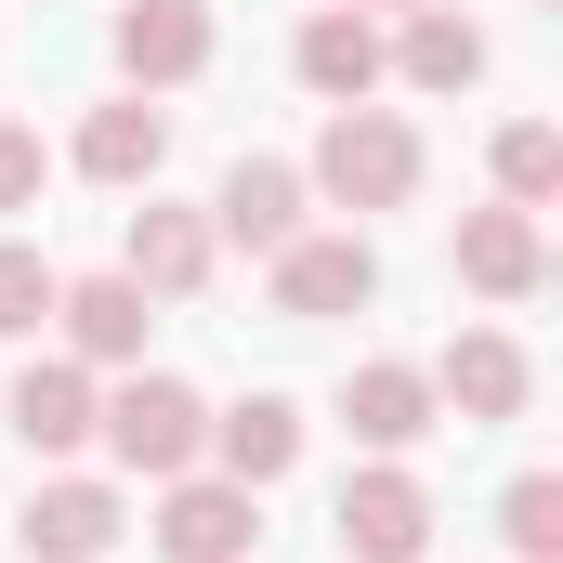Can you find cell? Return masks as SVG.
I'll list each match as a JSON object with an SVG mask.
<instances>
[{
    "instance_id": "obj_23",
    "label": "cell",
    "mask_w": 563,
    "mask_h": 563,
    "mask_svg": "<svg viewBox=\"0 0 563 563\" xmlns=\"http://www.w3.org/2000/svg\"><path fill=\"white\" fill-rule=\"evenodd\" d=\"M354 13H407V0H354Z\"/></svg>"
},
{
    "instance_id": "obj_15",
    "label": "cell",
    "mask_w": 563,
    "mask_h": 563,
    "mask_svg": "<svg viewBox=\"0 0 563 563\" xmlns=\"http://www.w3.org/2000/svg\"><path fill=\"white\" fill-rule=\"evenodd\" d=\"M551 276V236H538V210H459V288H485V301H525V288Z\"/></svg>"
},
{
    "instance_id": "obj_14",
    "label": "cell",
    "mask_w": 563,
    "mask_h": 563,
    "mask_svg": "<svg viewBox=\"0 0 563 563\" xmlns=\"http://www.w3.org/2000/svg\"><path fill=\"white\" fill-rule=\"evenodd\" d=\"M79 170H92V184H119V197H144V184L170 170V106H157V92L92 106V119H79Z\"/></svg>"
},
{
    "instance_id": "obj_17",
    "label": "cell",
    "mask_w": 563,
    "mask_h": 563,
    "mask_svg": "<svg viewBox=\"0 0 563 563\" xmlns=\"http://www.w3.org/2000/svg\"><path fill=\"white\" fill-rule=\"evenodd\" d=\"M341 432H354L367 459H407V445L432 432V380H420V367H394V354L354 367V380H341Z\"/></svg>"
},
{
    "instance_id": "obj_22",
    "label": "cell",
    "mask_w": 563,
    "mask_h": 563,
    "mask_svg": "<svg viewBox=\"0 0 563 563\" xmlns=\"http://www.w3.org/2000/svg\"><path fill=\"white\" fill-rule=\"evenodd\" d=\"M40 184H53V157L26 119H0V210H40Z\"/></svg>"
},
{
    "instance_id": "obj_12",
    "label": "cell",
    "mask_w": 563,
    "mask_h": 563,
    "mask_svg": "<svg viewBox=\"0 0 563 563\" xmlns=\"http://www.w3.org/2000/svg\"><path fill=\"white\" fill-rule=\"evenodd\" d=\"M0 420H13L26 459H79L92 420H106V394H92V367H79V354H53V367H26V380H13V407H0Z\"/></svg>"
},
{
    "instance_id": "obj_10",
    "label": "cell",
    "mask_w": 563,
    "mask_h": 563,
    "mask_svg": "<svg viewBox=\"0 0 563 563\" xmlns=\"http://www.w3.org/2000/svg\"><path fill=\"white\" fill-rule=\"evenodd\" d=\"M132 538V511H119V485H92V472H53L40 498H26V563H106Z\"/></svg>"
},
{
    "instance_id": "obj_21",
    "label": "cell",
    "mask_w": 563,
    "mask_h": 563,
    "mask_svg": "<svg viewBox=\"0 0 563 563\" xmlns=\"http://www.w3.org/2000/svg\"><path fill=\"white\" fill-rule=\"evenodd\" d=\"M53 263H40V250H26V236H0V341H40V328H53Z\"/></svg>"
},
{
    "instance_id": "obj_18",
    "label": "cell",
    "mask_w": 563,
    "mask_h": 563,
    "mask_svg": "<svg viewBox=\"0 0 563 563\" xmlns=\"http://www.w3.org/2000/svg\"><path fill=\"white\" fill-rule=\"evenodd\" d=\"M210 459H223V485H250V498H263L288 459H301V407H288V394H250V407H223V420H210Z\"/></svg>"
},
{
    "instance_id": "obj_20",
    "label": "cell",
    "mask_w": 563,
    "mask_h": 563,
    "mask_svg": "<svg viewBox=\"0 0 563 563\" xmlns=\"http://www.w3.org/2000/svg\"><path fill=\"white\" fill-rule=\"evenodd\" d=\"M498 538L525 563H563V472H511V498H498Z\"/></svg>"
},
{
    "instance_id": "obj_9",
    "label": "cell",
    "mask_w": 563,
    "mask_h": 563,
    "mask_svg": "<svg viewBox=\"0 0 563 563\" xmlns=\"http://www.w3.org/2000/svg\"><path fill=\"white\" fill-rule=\"evenodd\" d=\"M420 380H432V407H459V420L485 432V420H525V380H538V367H525L511 328H459L445 367H420Z\"/></svg>"
},
{
    "instance_id": "obj_16",
    "label": "cell",
    "mask_w": 563,
    "mask_h": 563,
    "mask_svg": "<svg viewBox=\"0 0 563 563\" xmlns=\"http://www.w3.org/2000/svg\"><path fill=\"white\" fill-rule=\"evenodd\" d=\"M380 53H394V79H407V92H472V79H485V26H472V13H445V0H407V26H394Z\"/></svg>"
},
{
    "instance_id": "obj_8",
    "label": "cell",
    "mask_w": 563,
    "mask_h": 563,
    "mask_svg": "<svg viewBox=\"0 0 563 563\" xmlns=\"http://www.w3.org/2000/svg\"><path fill=\"white\" fill-rule=\"evenodd\" d=\"M367 301H380V250L367 236H314L301 223L276 250V314H367Z\"/></svg>"
},
{
    "instance_id": "obj_5",
    "label": "cell",
    "mask_w": 563,
    "mask_h": 563,
    "mask_svg": "<svg viewBox=\"0 0 563 563\" xmlns=\"http://www.w3.org/2000/svg\"><path fill=\"white\" fill-rule=\"evenodd\" d=\"M210 263H223V236H210V210H170V197L144 184L132 236H119V276H132L144 301H197V288H210Z\"/></svg>"
},
{
    "instance_id": "obj_7",
    "label": "cell",
    "mask_w": 563,
    "mask_h": 563,
    "mask_svg": "<svg viewBox=\"0 0 563 563\" xmlns=\"http://www.w3.org/2000/svg\"><path fill=\"white\" fill-rule=\"evenodd\" d=\"M288 66H301V92H314V106H367V92L394 79V53H380V13H354V0H328V13L288 40Z\"/></svg>"
},
{
    "instance_id": "obj_4",
    "label": "cell",
    "mask_w": 563,
    "mask_h": 563,
    "mask_svg": "<svg viewBox=\"0 0 563 563\" xmlns=\"http://www.w3.org/2000/svg\"><path fill=\"white\" fill-rule=\"evenodd\" d=\"M328 525H341V551H354V563H420V551H432V498H420L407 459H367V472L341 485Z\"/></svg>"
},
{
    "instance_id": "obj_19",
    "label": "cell",
    "mask_w": 563,
    "mask_h": 563,
    "mask_svg": "<svg viewBox=\"0 0 563 563\" xmlns=\"http://www.w3.org/2000/svg\"><path fill=\"white\" fill-rule=\"evenodd\" d=\"M498 197H511V210H551L563 197V132L551 119H511V132H498Z\"/></svg>"
},
{
    "instance_id": "obj_2",
    "label": "cell",
    "mask_w": 563,
    "mask_h": 563,
    "mask_svg": "<svg viewBox=\"0 0 563 563\" xmlns=\"http://www.w3.org/2000/svg\"><path fill=\"white\" fill-rule=\"evenodd\" d=\"M92 432H106V459H119V472H144V485H170V472H197V459H210V407H197L184 380H157V367H144V380H119Z\"/></svg>"
},
{
    "instance_id": "obj_13",
    "label": "cell",
    "mask_w": 563,
    "mask_h": 563,
    "mask_svg": "<svg viewBox=\"0 0 563 563\" xmlns=\"http://www.w3.org/2000/svg\"><path fill=\"white\" fill-rule=\"evenodd\" d=\"M53 328H66V354H79V367H144L157 301H144L132 276H79V288H53Z\"/></svg>"
},
{
    "instance_id": "obj_1",
    "label": "cell",
    "mask_w": 563,
    "mask_h": 563,
    "mask_svg": "<svg viewBox=\"0 0 563 563\" xmlns=\"http://www.w3.org/2000/svg\"><path fill=\"white\" fill-rule=\"evenodd\" d=\"M301 184H314L328 210H407V197H420V132H407L394 106H328Z\"/></svg>"
},
{
    "instance_id": "obj_6",
    "label": "cell",
    "mask_w": 563,
    "mask_h": 563,
    "mask_svg": "<svg viewBox=\"0 0 563 563\" xmlns=\"http://www.w3.org/2000/svg\"><path fill=\"white\" fill-rule=\"evenodd\" d=\"M106 53H119V79H132V92H184V79L210 66V13H197V0H119Z\"/></svg>"
},
{
    "instance_id": "obj_3",
    "label": "cell",
    "mask_w": 563,
    "mask_h": 563,
    "mask_svg": "<svg viewBox=\"0 0 563 563\" xmlns=\"http://www.w3.org/2000/svg\"><path fill=\"white\" fill-rule=\"evenodd\" d=\"M144 538H157L170 563H250V551H263V498L223 485V472H170V498H157Z\"/></svg>"
},
{
    "instance_id": "obj_11",
    "label": "cell",
    "mask_w": 563,
    "mask_h": 563,
    "mask_svg": "<svg viewBox=\"0 0 563 563\" xmlns=\"http://www.w3.org/2000/svg\"><path fill=\"white\" fill-rule=\"evenodd\" d=\"M301 210H314V184H301L288 157H236V170H223V197H210V236H236L250 263H276L288 236H301Z\"/></svg>"
}]
</instances>
